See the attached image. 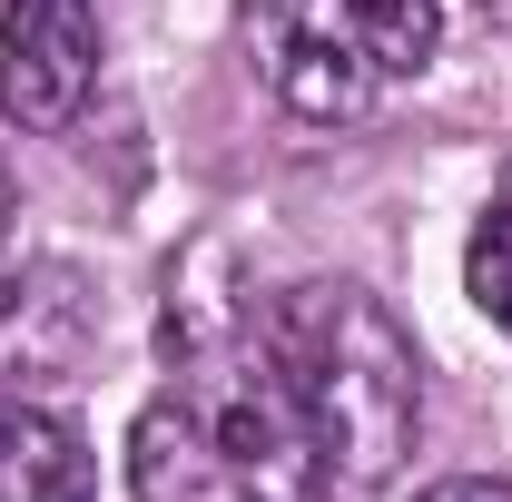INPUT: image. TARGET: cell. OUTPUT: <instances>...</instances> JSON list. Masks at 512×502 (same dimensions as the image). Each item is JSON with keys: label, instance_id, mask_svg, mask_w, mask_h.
I'll return each mask as SVG.
<instances>
[{"label": "cell", "instance_id": "cell-8", "mask_svg": "<svg viewBox=\"0 0 512 502\" xmlns=\"http://www.w3.org/2000/svg\"><path fill=\"white\" fill-rule=\"evenodd\" d=\"M365 50L384 79H414L444 50V0H365Z\"/></svg>", "mask_w": 512, "mask_h": 502}, {"label": "cell", "instance_id": "cell-10", "mask_svg": "<svg viewBox=\"0 0 512 502\" xmlns=\"http://www.w3.org/2000/svg\"><path fill=\"white\" fill-rule=\"evenodd\" d=\"M414 502H512L503 473H444V483H424Z\"/></svg>", "mask_w": 512, "mask_h": 502}, {"label": "cell", "instance_id": "cell-9", "mask_svg": "<svg viewBox=\"0 0 512 502\" xmlns=\"http://www.w3.org/2000/svg\"><path fill=\"white\" fill-rule=\"evenodd\" d=\"M463 286H473V306H483V315H493V325L512 335V178H503V197L483 207V227H473Z\"/></svg>", "mask_w": 512, "mask_h": 502}, {"label": "cell", "instance_id": "cell-6", "mask_svg": "<svg viewBox=\"0 0 512 502\" xmlns=\"http://www.w3.org/2000/svg\"><path fill=\"white\" fill-rule=\"evenodd\" d=\"M99 453L50 404H0V502H89Z\"/></svg>", "mask_w": 512, "mask_h": 502}, {"label": "cell", "instance_id": "cell-3", "mask_svg": "<svg viewBox=\"0 0 512 502\" xmlns=\"http://www.w3.org/2000/svg\"><path fill=\"white\" fill-rule=\"evenodd\" d=\"M197 404H207L217 473H227V493H237V502H325L316 414H306L296 375L266 355V335H256V355H237V375L217 384V394H197Z\"/></svg>", "mask_w": 512, "mask_h": 502}, {"label": "cell", "instance_id": "cell-5", "mask_svg": "<svg viewBox=\"0 0 512 502\" xmlns=\"http://www.w3.org/2000/svg\"><path fill=\"white\" fill-rule=\"evenodd\" d=\"M99 345V286L69 256L0 266V384H50Z\"/></svg>", "mask_w": 512, "mask_h": 502}, {"label": "cell", "instance_id": "cell-2", "mask_svg": "<svg viewBox=\"0 0 512 502\" xmlns=\"http://www.w3.org/2000/svg\"><path fill=\"white\" fill-rule=\"evenodd\" d=\"M237 10L276 109H296L306 128H355L375 109L384 69L365 50V0H237Z\"/></svg>", "mask_w": 512, "mask_h": 502}, {"label": "cell", "instance_id": "cell-4", "mask_svg": "<svg viewBox=\"0 0 512 502\" xmlns=\"http://www.w3.org/2000/svg\"><path fill=\"white\" fill-rule=\"evenodd\" d=\"M99 89V10L89 0H0V109L30 138H60Z\"/></svg>", "mask_w": 512, "mask_h": 502}, {"label": "cell", "instance_id": "cell-11", "mask_svg": "<svg viewBox=\"0 0 512 502\" xmlns=\"http://www.w3.org/2000/svg\"><path fill=\"white\" fill-rule=\"evenodd\" d=\"M0 237H10V168H0Z\"/></svg>", "mask_w": 512, "mask_h": 502}, {"label": "cell", "instance_id": "cell-7", "mask_svg": "<svg viewBox=\"0 0 512 502\" xmlns=\"http://www.w3.org/2000/svg\"><path fill=\"white\" fill-rule=\"evenodd\" d=\"M128 483H138V502H207V483H227V473H217V434H207V404H197L188 384L138 414V434H128Z\"/></svg>", "mask_w": 512, "mask_h": 502}, {"label": "cell", "instance_id": "cell-1", "mask_svg": "<svg viewBox=\"0 0 512 502\" xmlns=\"http://www.w3.org/2000/svg\"><path fill=\"white\" fill-rule=\"evenodd\" d=\"M256 335H266V355L296 375L306 414H316L325 483H335V493H384V483L404 473L414 434H424L414 335H404L365 286H286Z\"/></svg>", "mask_w": 512, "mask_h": 502}]
</instances>
